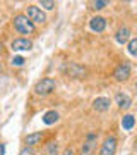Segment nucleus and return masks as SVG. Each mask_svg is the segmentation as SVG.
Returning <instances> with one entry per match:
<instances>
[{"label": "nucleus", "instance_id": "1", "mask_svg": "<svg viewBox=\"0 0 137 155\" xmlns=\"http://www.w3.org/2000/svg\"><path fill=\"white\" fill-rule=\"evenodd\" d=\"M12 26H14V29H16L17 33H21V35H33L34 31H36L34 24L29 21L24 14H17V16H14V19H12Z\"/></svg>", "mask_w": 137, "mask_h": 155}, {"label": "nucleus", "instance_id": "2", "mask_svg": "<svg viewBox=\"0 0 137 155\" xmlns=\"http://www.w3.org/2000/svg\"><path fill=\"white\" fill-rule=\"evenodd\" d=\"M55 88H57L55 79H51V78H43V79H39L38 83L34 84V93L38 95V97H46V95L53 93Z\"/></svg>", "mask_w": 137, "mask_h": 155}, {"label": "nucleus", "instance_id": "3", "mask_svg": "<svg viewBox=\"0 0 137 155\" xmlns=\"http://www.w3.org/2000/svg\"><path fill=\"white\" fill-rule=\"evenodd\" d=\"M132 76V69H130V64H127V62H123V64H118V66L115 67V71H113V79L115 81H118V83H123V81H129Z\"/></svg>", "mask_w": 137, "mask_h": 155}, {"label": "nucleus", "instance_id": "4", "mask_svg": "<svg viewBox=\"0 0 137 155\" xmlns=\"http://www.w3.org/2000/svg\"><path fill=\"white\" fill-rule=\"evenodd\" d=\"M24 16L33 22V24H34V22H41V24L46 22V16H45V12L41 11L39 7H36V5H27L26 7V14H24Z\"/></svg>", "mask_w": 137, "mask_h": 155}, {"label": "nucleus", "instance_id": "5", "mask_svg": "<svg viewBox=\"0 0 137 155\" xmlns=\"http://www.w3.org/2000/svg\"><path fill=\"white\" fill-rule=\"evenodd\" d=\"M96 143H98V134L88 133V136L81 147V155H93V152L96 150Z\"/></svg>", "mask_w": 137, "mask_h": 155}, {"label": "nucleus", "instance_id": "6", "mask_svg": "<svg viewBox=\"0 0 137 155\" xmlns=\"http://www.w3.org/2000/svg\"><path fill=\"white\" fill-rule=\"evenodd\" d=\"M117 136L115 134H110V136H106L103 141V145H101V150H99V155H115L117 152Z\"/></svg>", "mask_w": 137, "mask_h": 155}, {"label": "nucleus", "instance_id": "7", "mask_svg": "<svg viewBox=\"0 0 137 155\" xmlns=\"http://www.w3.org/2000/svg\"><path fill=\"white\" fill-rule=\"evenodd\" d=\"M11 48L14 50V52L31 50V48H33V41H31V40H27V38H16V40H12Z\"/></svg>", "mask_w": 137, "mask_h": 155}, {"label": "nucleus", "instance_id": "8", "mask_svg": "<svg viewBox=\"0 0 137 155\" xmlns=\"http://www.w3.org/2000/svg\"><path fill=\"white\" fill-rule=\"evenodd\" d=\"M89 28L96 31V33H103L104 28H106V19L101 16H94L91 17V21H89Z\"/></svg>", "mask_w": 137, "mask_h": 155}, {"label": "nucleus", "instance_id": "9", "mask_svg": "<svg viewBox=\"0 0 137 155\" xmlns=\"http://www.w3.org/2000/svg\"><path fill=\"white\" fill-rule=\"evenodd\" d=\"M93 109L96 112H106L110 109V98H106V97H98V98H94Z\"/></svg>", "mask_w": 137, "mask_h": 155}, {"label": "nucleus", "instance_id": "10", "mask_svg": "<svg viewBox=\"0 0 137 155\" xmlns=\"http://www.w3.org/2000/svg\"><path fill=\"white\" fill-rule=\"evenodd\" d=\"M65 71L69 72V76H74V78H84V74H86V69L77 66L76 62H70L69 66H65Z\"/></svg>", "mask_w": 137, "mask_h": 155}, {"label": "nucleus", "instance_id": "11", "mask_svg": "<svg viewBox=\"0 0 137 155\" xmlns=\"http://www.w3.org/2000/svg\"><path fill=\"white\" fill-rule=\"evenodd\" d=\"M115 40H117L120 45L127 43V41L130 40V29L127 28V26H122V28L115 33Z\"/></svg>", "mask_w": 137, "mask_h": 155}, {"label": "nucleus", "instance_id": "12", "mask_svg": "<svg viewBox=\"0 0 137 155\" xmlns=\"http://www.w3.org/2000/svg\"><path fill=\"white\" fill-rule=\"evenodd\" d=\"M41 140H43V133H41V131H36V133L27 134L26 138H24V141H26L27 148H31V147H34V145H39Z\"/></svg>", "mask_w": 137, "mask_h": 155}, {"label": "nucleus", "instance_id": "13", "mask_svg": "<svg viewBox=\"0 0 137 155\" xmlns=\"http://www.w3.org/2000/svg\"><path fill=\"white\" fill-rule=\"evenodd\" d=\"M115 102H117V105L120 107V109H129V107L132 105V98L125 93H117Z\"/></svg>", "mask_w": 137, "mask_h": 155}, {"label": "nucleus", "instance_id": "14", "mask_svg": "<svg viewBox=\"0 0 137 155\" xmlns=\"http://www.w3.org/2000/svg\"><path fill=\"white\" fill-rule=\"evenodd\" d=\"M58 112L57 110H48L43 114V122L46 124V126H51V124H55V122L58 121Z\"/></svg>", "mask_w": 137, "mask_h": 155}, {"label": "nucleus", "instance_id": "15", "mask_svg": "<svg viewBox=\"0 0 137 155\" xmlns=\"http://www.w3.org/2000/svg\"><path fill=\"white\" fill-rule=\"evenodd\" d=\"M134 126H135V117L132 116V114H127V116L122 117V127H123L125 131L134 129Z\"/></svg>", "mask_w": 137, "mask_h": 155}, {"label": "nucleus", "instance_id": "16", "mask_svg": "<svg viewBox=\"0 0 137 155\" xmlns=\"http://www.w3.org/2000/svg\"><path fill=\"white\" fill-rule=\"evenodd\" d=\"M129 54H130V55H135L137 54V38L129 40Z\"/></svg>", "mask_w": 137, "mask_h": 155}, {"label": "nucleus", "instance_id": "17", "mask_svg": "<svg viewBox=\"0 0 137 155\" xmlns=\"http://www.w3.org/2000/svg\"><path fill=\"white\" fill-rule=\"evenodd\" d=\"M24 62H26V59H24V57H21V55H16V57H12L11 64H12L14 67H21V66H24Z\"/></svg>", "mask_w": 137, "mask_h": 155}, {"label": "nucleus", "instance_id": "18", "mask_svg": "<svg viewBox=\"0 0 137 155\" xmlns=\"http://www.w3.org/2000/svg\"><path fill=\"white\" fill-rule=\"evenodd\" d=\"M106 5H108V2H104V0H98V2H91V9H94V11H101V9H104Z\"/></svg>", "mask_w": 137, "mask_h": 155}, {"label": "nucleus", "instance_id": "19", "mask_svg": "<svg viewBox=\"0 0 137 155\" xmlns=\"http://www.w3.org/2000/svg\"><path fill=\"white\" fill-rule=\"evenodd\" d=\"M39 5L45 7L46 11H51V9H55V2H53V0H41V2H39Z\"/></svg>", "mask_w": 137, "mask_h": 155}, {"label": "nucleus", "instance_id": "20", "mask_svg": "<svg viewBox=\"0 0 137 155\" xmlns=\"http://www.w3.org/2000/svg\"><path fill=\"white\" fill-rule=\"evenodd\" d=\"M19 155H34V153H33V150H31V148L24 147V148H22L21 152H19Z\"/></svg>", "mask_w": 137, "mask_h": 155}, {"label": "nucleus", "instance_id": "21", "mask_svg": "<svg viewBox=\"0 0 137 155\" xmlns=\"http://www.w3.org/2000/svg\"><path fill=\"white\" fill-rule=\"evenodd\" d=\"M57 148H58V145H57V141H55V143H50L48 152H50V153H55V152H57Z\"/></svg>", "mask_w": 137, "mask_h": 155}, {"label": "nucleus", "instance_id": "22", "mask_svg": "<svg viewBox=\"0 0 137 155\" xmlns=\"http://www.w3.org/2000/svg\"><path fill=\"white\" fill-rule=\"evenodd\" d=\"M62 155H76V152H74V148H65Z\"/></svg>", "mask_w": 137, "mask_h": 155}, {"label": "nucleus", "instance_id": "23", "mask_svg": "<svg viewBox=\"0 0 137 155\" xmlns=\"http://www.w3.org/2000/svg\"><path fill=\"white\" fill-rule=\"evenodd\" d=\"M0 155H5V145L0 143Z\"/></svg>", "mask_w": 137, "mask_h": 155}, {"label": "nucleus", "instance_id": "24", "mask_svg": "<svg viewBox=\"0 0 137 155\" xmlns=\"http://www.w3.org/2000/svg\"><path fill=\"white\" fill-rule=\"evenodd\" d=\"M0 69H2V64H0Z\"/></svg>", "mask_w": 137, "mask_h": 155}]
</instances>
